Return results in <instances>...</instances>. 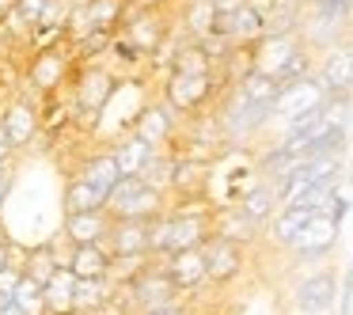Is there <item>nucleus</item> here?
Masks as SVG:
<instances>
[{"label":"nucleus","mask_w":353,"mask_h":315,"mask_svg":"<svg viewBox=\"0 0 353 315\" xmlns=\"http://www.w3.org/2000/svg\"><path fill=\"white\" fill-rule=\"evenodd\" d=\"M0 27H4V16H0Z\"/></svg>","instance_id":"obj_46"},{"label":"nucleus","mask_w":353,"mask_h":315,"mask_svg":"<svg viewBox=\"0 0 353 315\" xmlns=\"http://www.w3.org/2000/svg\"><path fill=\"white\" fill-rule=\"evenodd\" d=\"M236 205L243 209V213H247V216H251V221L262 228V224H270V221L277 216V209H281V201H277V186L262 179V183H254L251 190H247L243 198L236 201Z\"/></svg>","instance_id":"obj_18"},{"label":"nucleus","mask_w":353,"mask_h":315,"mask_svg":"<svg viewBox=\"0 0 353 315\" xmlns=\"http://www.w3.org/2000/svg\"><path fill=\"white\" fill-rule=\"evenodd\" d=\"M327 95H353V46H330L323 50V61L315 69Z\"/></svg>","instance_id":"obj_9"},{"label":"nucleus","mask_w":353,"mask_h":315,"mask_svg":"<svg viewBox=\"0 0 353 315\" xmlns=\"http://www.w3.org/2000/svg\"><path fill=\"white\" fill-rule=\"evenodd\" d=\"M110 95H114V80H110L103 69H88L84 77H80V84H77V110L95 118L103 107H107Z\"/></svg>","instance_id":"obj_16"},{"label":"nucleus","mask_w":353,"mask_h":315,"mask_svg":"<svg viewBox=\"0 0 353 315\" xmlns=\"http://www.w3.org/2000/svg\"><path fill=\"white\" fill-rule=\"evenodd\" d=\"M312 54H315V50L304 42V46H300L296 54H292L289 61H285V69L277 72V80H281V84H292V80H304V77H312V72H315V57H312Z\"/></svg>","instance_id":"obj_33"},{"label":"nucleus","mask_w":353,"mask_h":315,"mask_svg":"<svg viewBox=\"0 0 353 315\" xmlns=\"http://www.w3.org/2000/svg\"><path fill=\"white\" fill-rule=\"evenodd\" d=\"M163 270L171 274V281L179 285L183 292H194L198 285L209 281V258H205V247H190V251H175V254H163Z\"/></svg>","instance_id":"obj_10"},{"label":"nucleus","mask_w":353,"mask_h":315,"mask_svg":"<svg viewBox=\"0 0 353 315\" xmlns=\"http://www.w3.org/2000/svg\"><path fill=\"white\" fill-rule=\"evenodd\" d=\"M213 19H216V8L213 0H183V31L190 39H209L213 34Z\"/></svg>","instance_id":"obj_28"},{"label":"nucleus","mask_w":353,"mask_h":315,"mask_svg":"<svg viewBox=\"0 0 353 315\" xmlns=\"http://www.w3.org/2000/svg\"><path fill=\"white\" fill-rule=\"evenodd\" d=\"M4 57H8V34L0 31V61H4Z\"/></svg>","instance_id":"obj_43"},{"label":"nucleus","mask_w":353,"mask_h":315,"mask_svg":"<svg viewBox=\"0 0 353 315\" xmlns=\"http://www.w3.org/2000/svg\"><path fill=\"white\" fill-rule=\"evenodd\" d=\"M148 224L152 221H133V216L114 221L110 224V236L103 239V247L114 258H122V254H148Z\"/></svg>","instance_id":"obj_13"},{"label":"nucleus","mask_w":353,"mask_h":315,"mask_svg":"<svg viewBox=\"0 0 353 315\" xmlns=\"http://www.w3.org/2000/svg\"><path fill=\"white\" fill-rule=\"evenodd\" d=\"M0 122H4V130L12 133L16 148H27L34 141V133H39V110H34L27 99H16V103H8V107L0 110Z\"/></svg>","instance_id":"obj_17"},{"label":"nucleus","mask_w":353,"mask_h":315,"mask_svg":"<svg viewBox=\"0 0 353 315\" xmlns=\"http://www.w3.org/2000/svg\"><path fill=\"white\" fill-rule=\"evenodd\" d=\"M110 277H77V312L80 315H103L114 300Z\"/></svg>","instance_id":"obj_19"},{"label":"nucleus","mask_w":353,"mask_h":315,"mask_svg":"<svg viewBox=\"0 0 353 315\" xmlns=\"http://www.w3.org/2000/svg\"><path fill=\"white\" fill-rule=\"evenodd\" d=\"M8 186H12V179H0V201L8 198Z\"/></svg>","instance_id":"obj_45"},{"label":"nucleus","mask_w":353,"mask_h":315,"mask_svg":"<svg viewBox=\"0 0 353 315\" xmlns=\"http://www.w3.org/2000/svg\"><path fill=\"white\" fill-rule=\"evenodd\" d=\"M259 39H266V12L247 0L243 8L232 12V46H254Z\"/></svg>","instance_id":"obj_20"},{"label":"nucleus","mask_w":353,"mask_h":315,"mask_svg":"<svg viewBox=\"0 0 353 315\" xmlns=\"http://www.w3.org/2000/svg\"><path fill=\"white\" fill-rule=\"evenodd\" d=\"M12 300H16L27 315H46V285L34 281L31 274H23V281H19V289Z\"/></svg>","instance_id":"obj_32"},{"label":"nucleus","mask_w":353,"mask_h":315,"mask_svg":"<svg viewBox=\"0 0 353 315\" xmlns=\"http://www.w3.org/2000/svg\"><path fill=\"white\" fill-rule=\"evenodd\" d=\"M213 236H224V239H232V243H251V239L259 236V224H254L239 205H224L213 213Z\"/></svg>","instance_id":"obj_21"},{"label":"nucleus","mask_w":353,"mask_h":315,"mask_svg":"<svg viewBox=\"0 0 353 315\" xmlns=\"http://www.w3.org/2000/svg\"><path fill=\"white\" fill-rule=\"evenodd\" d=\"M304 46V39H300V31H289V34H266V39H259L251 46L254 54V69L259 72H270V77H277V72L285 69V61H289L296 50Z\"/></svg>","instance_id":"obj_11"},{"label":"nucleus","mask_w":353,"mask_h":315,"mask_svg":"<svg viewBox=\"0 0 353 315\" xmlns=\"http://www.w3.org/2000/svg\"><path fill=\"white\" fill-rule=\"evenodd\" d=\"M145 315H194L190 307H183V304H171V307H160V312H145Z\"/></svg>","instance_id":"obj_38"},{"label":"nucleus","mask_w":353,"mask_h":315,"mask_svg":"<svg viewBox=\"0 0 353 315\" xmlns=\"http://www.w3.org/2000/svg\"><path fill=\"white\" fill-rule=\"evenodd\" d=\"M338 228H342V224H338L330 213H315L312 221L304 224V232H300V236L292 239V243L285 247V251L296 254L300 262H319V258H327V254L334 251V243H338Z\"/></svg>","instance_id":"obj_4"},{"label":"nucleus","mask_w":353,"mask_h":315,"mask_svg":"<svg viewBox=\"0 0 353 315\" xmlns=\"http://www.w3.org/2000/svg\"><path fill=\"white\" fill-rule=\"evenodd\" d=\"M61 205H65V213L72 216V213H92V209H103L107 201H103L99 194L84 183V179H72V183L65 186V201H61Z\"/></svg>","instance_id":"obj_31"},{"label":"nucleus","mask_w":353,"mask_h":315,"mask_svg":"<svg viewBox=\"0 0 353 315\" xmlns=\"http://www.w3.org/2000/svg\"><path fill=\"white\" fill-rule=\"evenodd\" d=\"M327 99H330V95H327V88H323V80L312 72V77L292 80V84H285V88H281V95H277V103H274V118L289 122V118L304 114V110L323 107Z\"/></svg>","instance_id":"obj_7"},{"label":"nucleus","mask_w":353,"mask_h":315,"mask_svg":"<svg viewBox=\"0 0 353 315\" xmlns=\"http://www.w3.org/2000/svg\"><path fill=\"white\" fill-rule=\"evenodd\" d=\"M122 34L133 42V50H137L141 57H152L156 50L168 42V19H163V12H156V8H133L130 4V16H125Z\"/></svg>","instance_id":"obj_6"},{"label":"nucleus","mask_w":353,"mask_h":315,"mask_svg":"<svg viewBox=\"0 0 353 315\" xmlns=\"http://www.w3.org/2000/svg\"><path fill=\"white\" fill-rule=\"evenodd\" d=\"M110 262H114V254L103 243H80V247H72V258L65 266L77 277H110Z\"/></svg>","instance_id":"obj_23"},{"label":"nucleus","mask_w":353,"mask_h":315,"mask_svg":"<svg viewBox=\"0 0 353 315\" xmlns=\"http://www.w3.org/2000/svg\"><path fill=\"white\" fill-rule=\"evenodd\" d=\"M133 8H156V12H163L171 4V0H130Z\"/></svg>","instance_id":"obj_37"},{"label":"nucleus","mask_w":353,"mask_h":315,"mask_svg":"<svg viewBox=\"0 0 353 315\" xmlns=\"http://www.w3.org/2000/svg\"><path fill=\"white\" fill-rule=\"evenodd\" d=\"M12 152H16V141H12V133L0 122V160H12Z\"/></svg>","instance_id":"obj_36"},{"label":"nucleus","mask_w":353,"mask_h":315,"mask_svg":"<svg viewBox=\"0 0 353 315\" xmlns=\"http://www.w3.org/2000/svg\"><path fill=\"white\" fill-rule=\"evenodd\" d=\"M4 266H12V247L8 243H0V270Z\"/></svg>","instance_id":"obj_40"},{"label":"nucleus","mask_w":353,"mask_h":315,"mask_svg":"<svg viewBox=\"0 0 353 315\" xmlns=\"http://www.w3.org/2000/svg\"><path fill=\"white\" fill-rule=\"evenodd\" d=\"M216 92H228L221 72H168V84H163V99L179 110V114H198L213 103Z\"/></svg>","instance_id":"obj_1"},{"label":"nucleus","mask_w":353,"mask_h":315,"mask_svg":"<svg viewBox=\"0 0 353 315\" xmlns=\"http://www.w3.org/2000/svg\"><path fill=\"white\" fill-rule=\"evenodd\" d=\"M77 312V274L69 266L57 270V277L46 285V315H69Z\"/></svg>","instance_id":"obj_26"},{"label":"nucleus","mask_w":353,"mask_h":315,"mask_svg":"<svg viewBox=\"0 0 353 315\" xmlns=\"http://www.w3.org/2000/svg\"><path fill=\"white\" fill-rule=\"evenodd\" d=\"M130 296H133V307H137L141 315H145V312H160V307H171V304H183V300H179V296H183V289L171 281V274L163 270V262L156 266V258H152V266H148L145 274L130 285Z\"/></svg>","instance_id":"obj_3"},{"label":"nucleus","mask_w":353,"mask_h":315,"mask_svg":"<svg viewBox=\"0 0 353 315\" xmlns=\"http://www.w3.org/2000/svg\"><path fill=\"white\" fill-rule=\"evenodd\" d=\"M315 216V209L307 205H289V209H277V216L270 221V239H274L277 247H289L292 239L304 232V224Z\"/></svg>","instance_id":"obj_25"},{"label":"nucleus","mask_w":353,"mask_h":315,"mask_svg":"<svg viewBox=\"0 0 353 315\" xmlns=\"http://www.w3.org/2000/svg\"><path fill=\"white\" fill-rule=\"evenodd\" d=\"M205 258H209V281L213 285H228L243 274L247 258H243V243H232L224 236H209L205 239Z\"/></svg>","instance_id":"obj_8"},{"label":"nucleus","mask_w":353,"mask_h":315,"mask_svg":"<svg viewBox=\"0 0 353 315\" xmlns=\"http://www.w3.org/2000/svg\"><path fill=\"white\" fill-rule=\"evenodd\" d=\"M175 163H179L175 152H163V148H156L152 160H148L145 171H141V179H145L148 186H156V190L171 194V190H175Z\"/></svg>","instance_id":"obj_29"},{"label":"nucleus","mask_w":353,"mask_h":315,"mask_svg":"<svg viewBox=\"0 0 353 315\" xmlns=\"http://www.w3.org/2000/svg\"><path fill=\"white\" fill-rule=\"evenodd\" d=\"M80 179H84V183L92 186V190L99 194L103 201H107V198H110V190L118 186V179H122V167H118L114 152H99V156H92V160L84 163Z\"/></svg>","instance_id":"obj_22"},{"label":"nucleus","mask_w":353,"mask_h":315,"mask_svg":"<svg viewBox=\"0 0 353 315\" xmlns=\"http://www.w3.org/2000/svg\"><path fill=\"white\" fill-rule=\"evenodd\" d=\"M247 0H213V8L216 12H236V8H243Z\"/></svg>","instance_id":"obj_39"},{"label":"nucleus","mask_w":353,"mask_h":315,"mask_svg":"<svg viewBox=\"0 0 353 315\" xmlns=\"http://www.w3.org/2000/svg\"><path fill=\"white\" fill-rule=\"evenodd\" d=\"M281 80L277 77H270V72H259V69H251L243 80L236 84V92L243 95L247 103H266V107H274L277 103V95H281Z\"/></svg>","instance_id":"obj_27"},{"label":"nucleus","mask_w":353,"mask_h":315,"mask_svg":"<svg viewBox=\"0 0 353 315\" xmlns=\"http://www.w3.org/2000/svg\"><path fill=\"white\" fill-rule=\"evenodd\" d=\"M65 77H69V61H65L61 50H42L27 65V84L39 88V92H57L65 84Z\"/></svg>","instance_id":"obj_14"},{"label":"nucleus","mask_w":353,"mask_h":315,"mask_svg":"<svg viewBox=\"0 0 353 315\" xmlns=\"http://www.w3.org/2000/svg\"><path fill=\"white\" fill-rule=\"evenodd\" d=\"M69 315H80V312H69Z\"/></svg>","instance_id":"obj_47"},{"label":"nucleus","mask_w":353,"mask_h":315,"mask_svg":"<svg viewBox=\"0 0 353 315\" xmlns=\"http://www.w3.org/2000/svg\"><path fill=\"white\" fill-rule=\"evenodd\" d=\"M345 190L353 194V156H350V167H345Z\"/></svg>","instance_id":"obj_42"},{"label":"nucleus","mask_w":353,"mask_h":315,"mask_svg":"<svg viewBox=\"0 0 353 315\" xmlns=\"http://www.w3.org/2000/svg\"><path fill=\"white\" fill-rule=\"evenodd\" d=\"M338 312L350 315L353 312V266L345 270V281H342V296H338Z\"/></svg>","instance_id":"obj_35"},{"label":"nucleus","mask_w":353,"mask_h":315,"mask_svg":"<svg viewBox=\"0 0 353 315\" xmlns=\"http://www.w3.org/2000/svg\"><path fill=\"white\" fill-rule=\"evenodd\" d=\"M114 160H118V167H122V175H141L145 171V163L152 160V152H156V145H148L141 133H130V137H122L114 148Z\"/></svg>","instance_id":"obj_24"},{"label":"nucleus","mask_w":353,"mask_h":315,"mask_svg":"<svg viewBox=\"0 0 353 315\" xmlns=\"http://www.w3.org/2000/svg\"><path fill=\"white\" fill-rule=\"evenodd\" d=\"M57 270H61V258H57V251L50 243H42V247H34L31 254L23 258V274H31L34 281H42V285H50L57 277Z\"/></svg>","instance_id":"obj_30"},{"label":"nucleus","mask_w":353,"mask_h":315,"mask_svg":"<svg viewBox=\"0 0 353 315\" xmlns=\"http://www.w3.org/2000/svg\"><path fill=\"white\" fill-rule=\"evenodd\" d=\"M110 224H114V216H110V209H92V213H72L69 221H65V236L72 239V247L80 243H103V239L110 236Z\"/></svg>","instance_id":"obj_15"},{"label":"nucleus","mask_w":353,"mask_h":315,"mask_svg":"<svg viewBox=\"0 0 353 315\" xmlns=\"http://www.w3.org/2000/svg\"><path fill=\"white\" fill-rule=\"evenodd\" d=\"M46 4H50V0H16V12L27 19V23L39 27V19H42V12H46Z\"/></svg>","instance_id":"obj_34"},{"label":"nucleus","mask_w":353,"mask_h":315,"mask_svg":"<svg viewBox=\"0 0 353 315\" xmlns=\"http://www.w3.org/2000/svg\"><path fill=\"white\" fill-rule=\"evenodd\" d=\"M338 304V277L334 270H319V274H307L304 281H296L292 289V307L300 315H327Z\"/></svg>","instance_id":"obj_5"},{"label":"nucleus","mask_w":353,"mask_h":315,"mask_svg":"<svg viewBox=\"0 0 353 315\" xmlns=\"http://www.w3.org/2000/svg\"><path fill=\"white\" fill-rule=\"evenodd\" d=\"M12 8H16V0H0V16H8Z\"/></svg>","instance_id":"obj_44"},{"label":"nucleus","mask_w":353,"mask_h":315,"mask_svg":"<svg viewBox=\"0 0 353 315\" xmlns=\"http://www.w3.org/2000/svg\"><path fill=\"white\" fill-rule=\"evenodd\" d=\"M0 315H27V312L16 304V300H12V304H4V307H0Z\"/></svg>","instance_id":"obj_41"},{"label":"nucleus","mask_w":353,"mask_h":315,"mask_svg":"<svg viewBox=\"0 0 353 315\" xmlns=\"http://www.w3.org/2000/svg\"><path fill=\"white\" fill-rule=\"evenodd\" d=\"M175 130H179V110L171 107L168 99L163 103H156V107H145L141 110V118L133 122V133H141V137L148 141V145H168L171 137H175Z\"/></svg>","instance_id":"obj_12"},{"label":"nucleus","mask_w":353,"mask_h":315,"mask_svg":"<svg viewBox=\"0 0 353 315\" xmlns=\"http://www.w3.org/2000/svg\"><path fill=\"white\" fill-rule=\"evenodd\" d=\"M163 198L168 194L148 186L141 175H122L107 198V209L114 221H125V216H133V221H152V216L163 213Z\"/></svg>","instance_id":"obj_2"}]
</instances>
